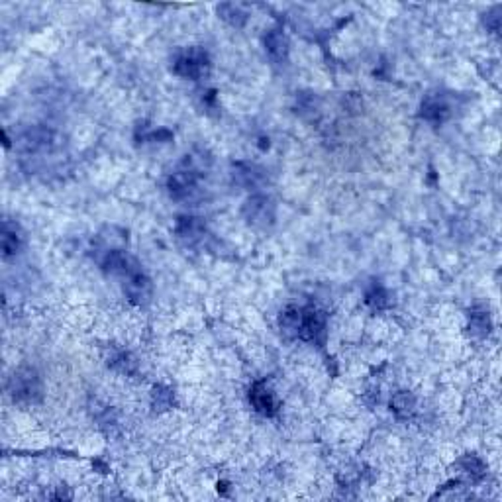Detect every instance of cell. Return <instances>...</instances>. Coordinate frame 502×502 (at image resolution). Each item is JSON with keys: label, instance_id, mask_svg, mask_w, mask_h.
I'll list each match as a JSON object with an SVG mask.
<instances>
[{"label": "cell", "instance_id": "obj_1", "mask_svg": "<svg viewBox=\"0 0 502 502\" xmlns=\"http://www.w3.org/2000/svg\"><path fill=\"white\" fill-rule=\"evenodd\" d=\"M10 396L18 404H36L43 396V386L41 379L34 369H20L16 371L14 376L10 379L8 384Z\"/></svg>", "mask_w": 502, "mask_h": 502}, {"label": "cell", "instance_id": "obj_2", "mask_svg": "<svg viewBox=\"0 0 502 502\" xmlns=\"http://www.w3.org/2000/svg\"><path fill=\"white\" fill-rule=\"evenodd\" d=\"M210 67V59H208V53L198 49V47H193V49H187L185 53H180L175 63H173V73L179 75L180 78H190V81H196L200 78L208 71Z\"/></svg>", "mask_w": 502, "mask_h": 502}, {"label": "cell", "instance_id": "obj_3", "mask_svg": "<svg viewBox=\"0 0 502 502\" xmlns=\"http://www.w3.org/2000/svg\"><path fill=\"white\" fill-rule=\"evenodd\" d=\"M242 214L250 226L259 227V230H265L275 224V204L267 196L255 195L247 198L243 204Z\"/></svg>", "mask_w": 502, "mask_h": 502}, {"label": "cell", "instance_id": "obj_4", "mask_svg": "<svg viewBox=\"0 0 502 502\" xmlns=\"http://www.w3.org/2000/svg\"><path fill=\"white\" fill-rule=\"evenodd\" d=\"M326 312L320 310L318 306H306L300 314V329L298 337L304 342H322L326 336Z\"/></svg>", "mask_w": 502, "mask_h": 502}, {"label": "cell", "instance_id": "obj_5", "mask_svg": "<svg viewBox=\"0 0 502 502\" xmlns=\"http://www.w3.org/2000/svg\"><path fill=\"white\" fill-rule=\"evenodd\" d=\"M250 402L253 410L257 414L265 416V418H273L279 412V399L275 396V392L267 386L265 383H255L250 389Z\"/></svg>", "mask_w": 502, "mask_h": 502}, {"label": "cell", "instance_id": "obj_6", "mask_svg": "<svg viewBox=\"0 0 502 502\" xmlns=\"http://www.w3.org/2000/svg\"><path fill=\"white\" fill-rule=\"evenodd\" d=\"M102 269H104V273L125 279V277H130V275H133L135 271H140L141 267L138 265V261L133 257H130L125 251L112 250L102 259Z\"/></svg>", "mask_w": 502, "mask_h": 502}, {"label": "cell", "instance_id": "obj_7", "mask_svg": "<svg viewBox=\"0 0 502 502\" xmlns=\"http://www.w3.org/2000/svg\"><path fill=\"white\" fill-rule=\"evenodd\" d=\"M151 290H153L151 281H149V277L143 273L141 269L124 279V292L132 304L141 306V304H145V302H149V298H151Z\"/></svg>", "mask_w": 502, "mask_h": 502}, {"label": "cell", "instance_id": "obj_8", "mask_svg": "<svg viewBox=\"0 0 502 502\" xmlns=\"http://www.w3.org/2000/svg\"><path fill=\"white\" fill-rule=\"evenodd\" d=\"M196 183H198V173L195 169H180V171H175L167 180V188H169V195L175 198V200H183L187 196L193 195V190L196 188Z\"/></svg>", "mask_w": 502, "mask_h": 502}, {"label": "cell", "instance_id": "obj_9", "mask_svg": "<svg viewBox=\"0 0 502 502\" xmlns=\"http://www.w3.org/2000/svg\"><path fill=\"white\" fill-rule=\"evenodd\" d=\"M420 116L431 124H441L449 118V104L438 94H430L428 98H424L420 106Z\"/></svg>", "mask_w": 502, "mask_h": 502}, {"label": "cell", "instance_id": "obj_10", "mask_svg": "<svg viewBox=\"0 0 502 502\" xmlns=\"http://www.w3.org/2000/svg\"><path fill=\"white\" fill-rule=\"evenodd\" d=\"M175 232L179 235V240L187 243L200 242L206 232V226L200 218L196 216H179L175 224Z\"/></svg>", "mask_w": 502, "mask_h": 502}, {"label": "cell", "instance_id": "obj_11", "mask_svg": "<svg viewBox=\"0 0 502 502\" xmlns=\"http://www.w3.org/2000/svg\"><path fill=\"white\" fill-rule=\"evenodd\" d=\"M265 49L275 63L287 61V57H289V38L281 30L267 31Z\"/></svg>", "mask_w": 502, "mask_h": 502}, {"label": "cell", "instance_id": "obj_12", "mask_svg": "<svg viewBox=\"0 0 502 502\" xmlns=\"http://www.w3.org/2000/svg\"><path fill=\"white\" fill-rule=\"evenodd\" d=\"M493 329V322L485 308H473L469 314V334L475 337H486Z\"/></svg>", "mask_w": 502, "mask_h": 502}, {"label": "cell", "instance_id": "obj_13", "mask_svg": "<svg viewBox=\"0 0 502 502\" xmlns=\"http://www.w3.org/2000/svg\"><path fill=\"white\" fill-rule=\"evenodd\" d=\"M300 314H302V308L289 306V308H285V312H281V316H279V328H281V332L287 337H298Z\"/></svg>", "mask_w": 502, "mask_h": 502}, {"label": "cell", "instance_id": "obj_14", "mask_svg": "<svg viewBox=\"0 0 502 502\" xmlns=\"http://www.w3.org/2000/svg\"><path fill=\"white\" fill-rule=\"evenodd\" d=\"M414 408H416V399L412 392L399 391L392 394L391 410L394 412V416H399V418H408V416H412Z\"/></svg>", "mask_w": 502, "mask_h": 502}, {"label": "cell", "instance_id": "obj_15", "mask_svg": "<svg viewBox=\"0 0 502 502\" xmlns=\"http://www.w3.org/2000/svg\"><path fill=\"white\" fill-rule=\"evenodd\" d=\"M20 245H22V235L18 232V227L12 226L10 222H4V230H2V253H4V257L16 255Z\"/></svg>", "mask_w": 502, "mask_h": 502}, {"label": "cell", "instance_id": "obj_16", "mask_svg": "<svg viewBox=\"0 0 502 502\" xmlns=\"http://www.w3.org/2000/svg\"><path fill=\"white\" fill-rule=\"evenodd\" d=\"M365 304L371 306L373 310H383V308L391 304V294H389V290L384 289L383 285L373 282L367 289V292H365Z\"/></svg>", "mask_w": 502, "mask_h": 502}, {"label": "cell", "instance_id": "obj_17", "mask_svg": "<svg viewBox=\"0 0 502 502\" xmlns=\"http://www.w3.org/2000/svg\"><path fill=\"white\" fill-rule=\"evenodd\" d=\"M218 16L222 20H226L227 24L235 26V28H242L245 20H247V12L237 4H220Z\"/></svg>", "mask_w": 502, "mask_h": 502}, {"label": "cell", "instance_id": "obj_18", "mask_svg": "<svg viewBox=\"0 0 502 502\" xmlns=\"http://www.w3.org/2000/svg\"><path fill=\"white\" fill-rule=\"evenodd\" d=\"M108 367H112L118 373H122V375H132L133 371H135V361L132 359L130 353L116 352L110 355Z\"/></svg>", "mask_w": 502, "mask_h": 502}, {"label": "cell", "instance_id": "obj_19", "mask_svg": "<svg viewBox=\"0 0 502 502\" xmlns=\"http://www.w3.org/2000/svg\"><path fill=\"white\" fill-rule=\"evenodd\" d=\"M459 467H461L471 478H481L485 475V463L483 459H478L477 455H465L459 459Z\"/></svg>", "mask_w": 502, "mask_h": 502}, {"label": "cell", "instance_id": "obj_20", "mask_svg": "<svg viewBox=\"0 0 502 502\" xmlns=\"http://www.w3.org/2000/svg\"><path fill=\"white\" fill-rule=\"evenodd\" d=\"M151 402H153L155 410L163 412V410L173 406V391L167 386H155L151 392Z\"/></svg>", "mask_w": 502, "mask_h": 502}, {"label": "cell", "instance_id": "obj_21", "mask_svg": "<svg viewBox=\"0 0 502 502\" xmlns=\"http://www.w3.org/2000/svg\"><path fill=\"white\" fill-rule=\"evenodd\" d=\"M485 24H486V28H491L494 34H498V30H501V8L498 6L493 8V10L486 14Z\"/></svg>", "mask_w": 502, "mask_h": 502}]
</instances>
